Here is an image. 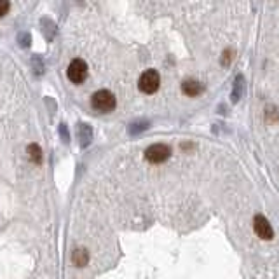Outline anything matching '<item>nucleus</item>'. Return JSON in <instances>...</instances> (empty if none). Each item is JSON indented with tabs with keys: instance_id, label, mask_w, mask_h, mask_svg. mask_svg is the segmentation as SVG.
I'll list each match as a JSON object with an SVG mask.
<instances>
[{
	"instance_id": "f257e3e1",
	"label": "nucleus",
	"mask_w": 279,
	"mask_h": 279,
	"mask_svg": "<svg viewBox=\"0 0 279 279\" xmlns=\"http://www.w3.org/2000/svg\"><path fill=\"white\" fill-rule=\"evenodd\" d=\"M116 105H117L116 96H114L108 89H100V91H96L91 96V106L96 112L108 114L116 108Z\"/></svg>"
},
{
	"instance_id": "f03ea898",
	"label": "nucleus",
	"mask_w": 279,
	"mask_h": 279,
	"mask_svg": "<svg viewBox=\"0 0 279 279\" xmlns=\"http://www.w3.org/2000/svg\"><path fill=\"white\" fill-rule=\"evenodd\" d=\"M159 86H161V75H159L157 70H152V68L145 70L138 80L140 91L145 94H154L159 89Z\"/></svg>"
},
{
	"instance_id": "7ed1b4c3",
	"label": "nucleus",
	"mask_w": 279,
	"mask_h": 279,
	"mask_svg": "<svg viewBox=\"0 0 279 279\" xmlns=\"http://www.w3.org/2000/svg\"><path fill=\"white\" fill-rule=\"evenodd\" d=\"M171 155V149L166 143H154L145 150V159L150 164H162Z\"/></svg>"
},
{
	"instance_id": "20e7f679",
	"label": "nucleus",
	"mask_w": 279,
	"mask_h": 279,
	"mask_svg": "<svg viewBox=\"0 0 279 279\" xmlns=\"http://www.w3.org/2000/svg\"><path fill=\"white\" fill-rule=\"evenodd\" d=\"M67 75H68V80L73 82V84H82V82L86 80V77H88V65H86V61L80 58L70 61Z\"/></svg>"
},
{
	"instance_id": "39448f33",
	"label": "nucleus",
	"mask_w": 279,
	"mask_h": 279,
	"mask_svg": "<svg viewBox=\"0 0 279 279\" xmlns=\"http://www.w3.org/2000/svg\"><path fill=\"white\" fill-rule=\"evenodd\" d=\"M253 231L260 239H265V241H270L274 237V229L272 225L269 224V220L262 215H255L253 218Z\"/></svg>"
},
{
	"instance_id": "423d86ee",
	"label": "nucleus",
	"mask_w": 279,
	"mask_h": 279,
	"mask_svg": "<svg viewBox=\"0 0 279 279\" xmlns=\"http://www.w3.org/2000/svg\"><path fill=\"white\" fill-rule=\"evenodd\" d=\"M203 89H204L203 84L196 79H187V80H183V84H182V93L190 98L199 96V94L203 93Z\"/></svg>"
},
{
	"instance_id": "0eeeda50",
	"label": "nucleus",
	"mask_w": 279,
	"mask_h": 279,
	"mask_svg": "<svg viewBox=\"0 0 279 279\" xmlns=\"http://www.w3.org/2000/svg\"><path fill=\"white\" fill-rule=\"evenodd\" d=\"M72 260H73V264L77 265V267H86L88 265V262H89V255H88V252L86 249H75L73 252V255H72Z\"/></svg>"
},
{
	"instance_id": "6e6552de",
	"label": "nucleus",
	"mask_w": 279,
	"mask_h": 279,
	"mask_svg": "<svg viewBox=\"0 0 279 279\" xmlns=\"http://www.w3.org/2000/svg\"><path fill=\"white\" fill-rule=\"evenodd\" d=\"M28 157H30V161L34 164H40L42 162V150H40V147L37 145V143H30L28 145Z\"/></svg>"
},
{
	"instance_id": "1a4fd4ad",
	"label": "nucleus",
	"mask_w": 279,
	"mask_h": 279,
	"mask_svg": "<svg viewBox=\"0 0 279 279\" xmlns=\"http://www.w3.org/2000/svg\"><path fill=\"white\" fill-rule=\"evenodd\" d=\"M80 128H79V131H80V140H82V147H86L88 145L89 142H91V129L88 128L86 124H79Z\"/></svg>"
},
{
	"instance_id": "9d476101",
	"label": "nucleus",
	"mask_w": 279,
	"mask_h": 279,
	"mask_svg": "<svg viewBox=\"0 0 279 279\" xmlns=\"http://www.w3.org/2000/svg\"><path fill=\"white\" fill-rule=\"evenodd\" d=\"M11 9V4L7 2V0H0V18H4V16L9 12Z\"/></svg>"
}]
</instances>
